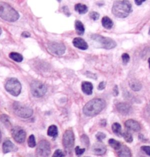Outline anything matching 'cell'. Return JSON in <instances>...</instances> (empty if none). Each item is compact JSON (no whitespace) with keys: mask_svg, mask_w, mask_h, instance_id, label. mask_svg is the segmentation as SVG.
<instances>
[{"mask_svg":"<svg viewBox=\"0 0 150 157\" xmlns=\"http://www.w3.org/2000/svg\"><path fill=\"white\" fill-rule=\"evenodd\" d=\"M105 101L99 98L93 99L87 102L83 107V112L88 117H93L99 114L105 108Z\"/></svg>","mask_w":150,"mask_h":157,"instance_id":"cell-1","label":"cell"},{"mask_svg":"<svg viewBox=\"0 0 150 157\" xmlns=\"http://www.w3.org/2000/svg\"><path fill=\"white\" fill-rule=\"evenodd\" d=\"M132 11V6L128 1H116L113 7L112 13L118 18H126Z\"/></svg>","mask_w":150,"mask_h":157,"instance_id":"cell-2","label":"cell"},{"mask_svg":"<svg viewBox=\"0 0 150 157\" xmlns=\"http://www.w3.org/2000/svg\"><path fill=\"white\" fill-rule=\"evenodd\" d=\"M0 17L9 22H15L19 19V15L7 3L0 2Z\"/></svg>","mask_w":150,"mask_h":157,"instance_id":"cell-3","label":"cell"},{"mask_svg":"<svg viewBox=\"0 0 150 157\" xmlns=\"http://www.w3.org/2000/svg\"><path fill=\"white\" fill-rule=\"evenodd\" d=\"M92 39L96 42L99 47L104 49H111L117 46L116 42L110 38L104 37L102 35L95 34L91 36Z\"/></svg>","mask_w":150,"mask_h":157,"instance_id":"cell-4","label":"cell"},{"mask_svg":"<svg viewBox=\"0 0 150 157\" xmlns=\"http://www.w3.org/2000/svg\"><path fill=\"white\" fill-rule=\"evenodd\" d=\"M13 110L16 116L23 118L31 117L33 113L31 107L17 102L13 104Z\"/></svg>","mask_w":150,"mask_h":157,"instance_id":"cell-5","label":"cell"},{"mask_svg":"<svg viewBox=\"0 0 150 157\" xmlns=\"http://www.w3.org/2000/svg\"><path fill=\"white\" fill-rule=\"evenodd\" d=\"M5 89L10 94L14 96H18L21 93L22 87L17 78H12L8 79L5 85Z\"/></svg>","mask_w":150,"mask_h":157,"instance_id":"cell-6","label":"cell"},{"mask_svg":"<svg viewBox=\"0 0 150 157\" xmlns=\"http://www.w3.org/2000/svg\"><path fill=\"white\" fill-rule=\"evenodd\" d=\"M62 143L65 150L71 153L75 144V135L72 130H67L63 134Z\"/></svg>","mask_w":150,"mask_h":157,"instance_id":"cell-7","label":"cell"},{"mask_svg":"<svg viewBox=\"0 0 150 157\" xmlns=\"http://www.w3.org/2000/svg\"><path fill=\"white\" fill-rule=\"evenodd\" d=\"M31 93L34 97L40 98L44 96L47 91V87L38 81H33L31 84Z\"/></svg>","mask_w":150,"mask_h":157,"instance_id":"cell-8","label":"cell"},{"mask_svg":"<svg viewBox=\"0 0 150 157\" xmlns=\"http://www.w3.org/2000/svg\"><path fill=\"white\" fill-rule=\"evenodd\" d=\"M51 154V145L49 142L43 140L39 142L36 149L37 157H48Z\"/></svg>","mask_w":150,"mask_h":157,"instance_id":"cell-9","label":"cell"},{"mask_svg":"<svg viewBox=\"0 0 150 157\" xmlns=\"http://www.w3.org/2000/svg\"><path fill=\"white\" fill-rule=\"evenodd\" d=\"M47 47L52 54L58 56L63 55L66 51L65 46L59 42H50L47 45Z\"/></svg>","mask_w":150,"mask_h":157,"instance_id":"cell-10","label":"cell"},{"mask_svg":"<svg viewBox=\"0 0 150 157\" xmlns=\"http://www.w3.org/2000/svg\"><path fill=\"white\" fill-rule=\"evenodd\" d=\"M11 134L13 138L16 142L22 144L26 138V133L23 128L20 127L16 126L11 130Z\"/></svg>","mask_w":150,"mask_h":157,"instance_id":"cell-11","label":"cell"},{"mask_svg":"<svg viewBox=\"0 0 150 157\" xmlns=\"http://www.w3.org/2000/svg\"><path fill=\"white\" fill-rule=\"evenodd\" d=\"M116 109L120 114L124 116L131 114L133 111L131 106L127 103H119L116 105Z\"/></svg>","mask_w":150,"mask_h":157,"instance_id":"cell-12","label":"cell"},{"mask_svg":"<svg viewBox=\"0 0 150 157\" xmlns=\"http://www.w3.org/2000/svg\"><path fill=\"white\" fill-rule=\"evenodd\" d=\"M106 147L102 142H97L93 144L92 148V151L96 155H102L106 152Z\"/></svg>","mask_w":150,"mask_h":157,"instance_id":"cell-13","label":"cell"},{"mask_svg":"<svg viewBox=\"0 0 150 157\" xmlns=\"http://www.w3.org/2000/svg\"><path fill=\"white\" fill-rule=\"evenodd\" d=\"M125 126L128 129L135 132H138L141 130V126L138 122L133 119L127 120L125 122Z\"/></svg>","mask_w":150,"mask_h":157,"instance_id":"cell-14","label":"cell"},{"mask_svg":"<svg viewBox=\"0 0 150 157\" xmlns=\"http://www.w3.org/2000/svg\"><path fill=\"white\" fill-rule=\"evenodd\" d=\"M17 149L18 148L16 145L9 140L5 141L2 144V151L4 154L15 152Z\"/></svg>","mask_w":150,"mask_h":157,"instance_id":"cell-15","label":"cell"},{"mask_svg":"<svg viewBox=\"0 0 150 157\" xmlns=\"http://www.w3.org/2000/svg\"><path fill=\"white\" fill-rule=\"evenodd\" d=\"M73 44L75 47H77L80 50H86L88 48V44L87 42L82 38H75L73 40Z\"/></svg>","mask_w":150,"mask_h":157,"instance_id":"cell-16","label":"cell"},{"mask_svg":"<svg viewBox=\"0 0 150 157\" xmlns=\"http://www.w3.org/2000/svg\"><path fill=\"white\" fill-rule=\"evenodd\" d=\"M93 86L92 83L89 82H83L82 83V90L87 95H91L93 93Z\"/></svg>","mask_w":150,"mask_h":157,"instance_id":"cell-17","label":"cell"},{"mask_svg":"<svg viewBox=\"0 0 150 157\" xmlns=\"http://www.w3.org/2000/svg\"><path fill=\"white\" fill-rule=\"evenodd\" d=\"M117 155L119 157H131V152L126 145H123L119 149Z\"/></svg>","mask_w":150,"mask_h":157,"instance_id":"cell-18","label":"cell"},{"mask_svg":"<svg viewBox=\"0 0 150 157\" xmlns=\"http://www.w3.org/2000/svg\"><path fill=\"white\" fill-rule=\"evenodd\" d=\"M129 86L130 88L135 92H138L142 89L141 83L135 79L131 80L129 82Z\"/></svg>","mask_w":150,"mask_h":157,"instance_id":"cell-19","label":"cell"},{"mask_svg":"<svg viewBox=\"0 0 150 157\" xmlns=\"http://www.w3.org/2000/svg\"><path fill=\"white\" fill-rule=\"evenodd\" d=\"M102 24L103 27L107 30H110L113 26V21L107 16H105L102 18Z\"/></svg>","mask_w":150,"mask_h":157,"instance_id":"cell-20","label":"cell"},{"mask_svg":"<svg viewBox=\"0 0 150 157\" xmlns=\"http://www.w3.org/2000/svg\"><path fill=\"white\" fill-rule=\"evenodd\" d=\"M75 9L80 14H84L87 12V11H88V8L86 5L81 4V3H79V4H77L75 5Z\"/></svg>","mask_w":150,"mask_h":157,"instance_id":"cell-21","label":"cell"},{"mask_svg":"<svg viewBox=\"0 0 150 157\" xmlns=\"http://www.w3.org/2000/svg\"><path fill=\"white\" fill-rule=\"evenodd\" d=\"M75 29H76V31L77 32V33L79 35H82L84 34L85 29L83 24H82V23L80 21H79V20L76 21Z\"/></svg>","mask_w":150,"mask_h":157,"instance_id":"cell-22","label":"cell"},{"mask_svg":"<svg viewBox=\"0 0 150 157\" xmlns=\"http://www.w3.org/2000/svg\"><path fill=\"white\" fill-rule=\"evenodd\" d=\"M47 135L49 137H53L54 138H55L57 137L58 135V127L55 125H52L49 126L47 130Z\"/></svg>","mask_w":150,"mask_h":157,"instance_id":"cell-23","label":"cell"},{"mask_svg":"<svg viewBox=\"0 0 150 157\" xmlns=\"http://www.w3.org/2000/svg\"><path fill=\"white\" fill-rule=\"evenodd\" d=\"M112 131L118 137L122 136V130H121V126L118 123H114L113 124L112 127Z\"/></svg>","mask_w":150,"mask_h":157,"instance_id":"cell-24","label":"cell"},{"mask_svg":"<svg viewBox=\"0 0 150 157\" xmlns=\"http://www.w3.org/2000/svg\"><path fill=\"white\" fill-rule=\"evenodd\" d=\"M9 57L16 62H21L23 61V56L20 54L16 52H11L9 54Z\"/></svg>","mask_w":150,"mask_h":157,"instance_id":"cell-25","label":"cell"},{"mask_svg":"<svg viewBox=\"0 0 150 157\" xmlns=\"http://www.w3.org/2000/svg\"><path fill=\"white\" fill-rule=\"evenodd\" d=\"M109 144L111 147L115 150H119L122 146L121 142L113 138H111L109 140Z\"/></svg>","mask_w":150,"mask_h":157,"instance_id":"cell-26","label":"cell"},{"mask_svg":"<svg viewBox=\"0 0 150 157\" xmlns=\"http://www.w3.org/2000/svg\"><path fill=\"white\" fill-rule=\"evenodd\" d=\"M122 136L123 137L124 139L126 140V141L131 143L133 141V137L132 134L129 133L128 131H125L122 133Z\"/></svg>","mask_w":150,"mask_h":157,"instance_id":"cell-27","label":"cell"},{"mask_svg":"<svg viewBox=\"0 0 150 157\" xmlns=\"http://www.w3.org/2000/svg\"><path fill=\"white\" fill-rule=\"evenodd\" d=\"M37 143L35 141V136L33 135H31L28 140V145L30 147V148H33L36 146Z\"/></svg>","mask_w":150,"mask_h":157,"instance_id":"cell-28","label":"cell"},{"mask_svg":"<svg viewBox=\"0 0 150 157\" xmlns=\"http://www.w3.org/2000/svg\"><path fill=\"white\" fill-rule=\"evenodd\" d=\"M0 120L2 121V123L7 126H11V124H10V122H9V118L8 116L5 114H2L1 117H0Z\"/></svg>","mask_w":150,"mask_h":157,"instance_id":"cell-29","label":"cell"},{"mask_svg":"<svg viewBox=\"0 0 150 157\" xmlns=\"http://www.w3.org/2000/svg\"><path fill=\"white\" fill-rule=\"evenodd\" d=\"M81 141L82 142V143L87 147H89V145H90V141H89V138L87 137L86 135L85 134H83L81 136Z\"/></svg>","mask_w":150,"mask_h":157,"instance_id":"cell-30","label":"cell"},{"mask_svg":"<svg viewBox=\"0 0 150 157\" xmlns=\"http://www.w3.org/2000/svg\"><path fill=\"white\" fill-rule=\"evenodd\" d=\"M75 152H76V155L78 156V157H80L81 155H82L84 152H85V148H80L79 147V146L76 147L75 148Z\"/></svg>","mask_w":150,"mask_h":157,"instance_id":"cell-31","label":"cell"},{"mask_svg":"<svg viewBox=\"0 0 150 157\" xmlns=\"http://www.w3.org/2000/svg\"><path fill=\"white\" fill-rule=\"evenodd\" d=\"M89 16L93 21H96V20L99 19V18L100 17V14L97 12L92 11L89 14Z\"/></svg>","mask_w":150,"mask_h":157,"instance_id":"cell-32","label":"cell"},{"mask_svg":"<svg viewBox=\"0 0 150 157\" xmlns=\"http://www.w3.org/2000/svg\"><path fill=\"white\" fill-rule=\"evenodd\" d=\"M65 154L61 149H56L52 157H65Z\"/></svg>","mask_w":150,"mask_h":157,"instance_id":"cell-33","label":"cell"},{"mask_svg":"<svg viewBox=\"0 0 150 157\" xmlns=\"http://www.w3.org/2000/svg\"><path fill=\"white\" fill-rule=\"evenodd\" d=\"M106 134L102 132H98L96 135V138L99 141H102L103 140L106 138Z\"/></svg>","mask_w":150,"mask_h":157,"instance_id":"cell-34","label":"cell"},{"mask_svg":"<svg viewBox=\"0 0 150 157\" xmlns=\"http://www.w3.org/2000/svg\"><path fill=\"white\" fill-rule=\"evenodd\" d=\"M121 58L123 60V63L124 65H127L130 61V56L127 53L123 54L121 56Z\"/></svg>","mask_w":150,"mask_h":157,"instance_id":"cell-35","label":"cell"},{"mask_svg":"<svg viewBox=\"0 0 150 157\" xmlns=\"http://www.w3.org/2000/svg\"><path fill=\"white\" fill-rule=\"evenodd\" d=\"M141 149H142L147 155L150 157V146H142L141 147Z\"/></svg>","mask_w":150,"mask_h":157,"instance_id":"cell-36","label":"cell"},{"mask_svg":"<svg viewBox=\"0 0 150 157\" xmlns=\"http://www.w3.org/2000/svg\"><path fill=\"white\" fill-rule=\"evenodd\" d=\"M113 94L114 95V96H115V97H117L119 95V89H118V86L117 85L114 86V88H113Z\"/></svg>","mask_w":150,"mask_h":157,"instance_id":"cell-37","label":"cell"},{"mask_svg":"<svg viewBox=\"0 0 150 157\" xmlns=\"http://www.w3.org/2000/svg\"><path fill=\"white\" fill-rule=\"evenodd\" d=\"M106 83L105 82H102L99 83V86H98V90H102L103 89H104V88L106 87Z\"/></svg>","mask_w":150,"mask_h":157,"instance_id":"cell-38","label":"cell"},{"mask_svg":"<svg viewBox=\"0 0 150 157\" xmlns=\"http://www.w3.org/2000/svg\"><path fill=\"white\" fill-rule=\"evenodd\" d=\"M63 11L65 12V14L66 15V16H71V13L69 12V10L68 8L67 7H63Z\"/></svg>","mask_w":150,"mask_h":157,"instance_id":"cell-39","label":"cell"},{"mask_svg":"<svg viewBox=\"0 0 150 157\" xmlns=\"http://www.w3.org/2000/svg\"><path fill=\"white\" fill-rule=\"evenodd\" d=\"M30 36H31V34L28 32L25 31L23 32L22 33V37H23L24 38H28V37H30Z\"/></svg>","mask_w":150,"mask_h":157,"instance_id":"cell-40","label":"cell"},{"mask_svg":"<svg viewBox=\"0 0 150 157\" xmlns=\"http://www.w3.org/2000/svg\"><path fill=\"white\" fill-rule=\"evenodd\" d=\"M145 0H135L134 2L137 5H141L143 2H144Z\"/></svg>","mask_w":150,"mask_h":157,"instance_id":"cell-41","label":"cell"},{"mask_svg":"<svg viewBox=\"0 0 150 157\" xmlns=\"http://www.w3.org/2000/svg\"><path fill=\"white\" fill-rule=\"evenodd\" d=\"M100 125L102 127H105L107 125V122L105 119H102L100 121Z\"/></svg>","mask_w":150,"mask_h":157,"instance_id":"cell-42","label":"cell"},{"mask_svg":"<svg viewBox=\"0 0 150 157\" xmlns=\"http://www.w3.org/2000/svg\"><path fill=\"white\" fill-rule=\"evenodd\" d=\"M138 138H139V139H140V140H141L142 141L144 142L145 141H147V139L144 138V135H142V134H140V135H139V136H138Z\"/></svg>","mask_w":150,"mask_h":157,"instance_id":"cell-43","label":"cell"},{"mask_svg":"<svg viewBox=\"0 0 150 157\" xmlns=\"http://www.w3.org/2000/svg\"><path fill=\"white\" fill-rule=\"evenodd\" d=\"M147 111L148 113L150 115V103L147 106Z\"/></svg>","mask_w":150,"mask_h":157,"instance_id":"cell-44","label":"cell"},{"mask_svg":"<svg viewBox=\"0 0 150 157\" xmlns=\"http://www.w3.org/2000/svg\"><path fill=\"white\" fill-rule=\"evenodd\" d=\"M34 157V156H33V155H28V156H27V157Z\"/></svg>","mask_w":150,"mask_h":157,"instance_id":"cell-45","label":"cell"},{"mask_svg":"<svg viewBox=\"0 0 150 157\" xmlns=\"http://www.w3.org/2000/svg\"><path fill=\"white\" fill-rule=\"evenodd\" d=\"M1 141V131H0V142Z\"/></svg>","mask_w":150,"mask_h":157,"instance_id":"cell-46","label":"cell"},{"mask_svg":"<svg viewBox=\"0 0 150 157\" xmlns=\"http://www.w3.org/2000/svg\"><path fill=\"white\" fill-rule=\"evenodd\" d=\"M148 63H149V67L150 68V58L148 59Z\"/></svg>","mask_w":150,"mask_h":157,"instance_id":"cell-47","label":"cell"},{"mask_svg":"<svg viewBox=\"0 0 150 157\" xmlns=\"http://www.w3.org/2000/svg\"><path fill=\"white\" fill-rule=\"evenodd\" d=\"M1 32H2V31H1V28H0V35H1Z\"/></svg>","mask_w":150,"mask_h":157,"instance_id":"cell-48","label":"cell"},{"mask_svg":"<svg viewBox=\"0 0 150 157\" xmlns=\"http://www.w3.org/2000/svg\"><path fill=\"white\" fill-rule=\"evenodd\" d=\"M148 33H149V35H150V29H149V31H148Z\"/></svg>","mask_w":150,"mask_h":157,"instance_id":"cell-49","label":"cell"},{"mask_svg":"<svg viewBox=\"0 0 150 157\" xmlns=\"http://www.w3.org/2000/svg\"></svg>","mask_w":150,"mask_h":157,"instance_id":"cell-50","label":"cell"},{"mask_svg":"<svg viewBox=\"0 0 150 157\" xmlns=\"http://www.w3.org/2000/svg\"></svg>","mask_w":150,"mask_h":157,"instance_id":"cell-51","label":"cell"}]
</instances>
